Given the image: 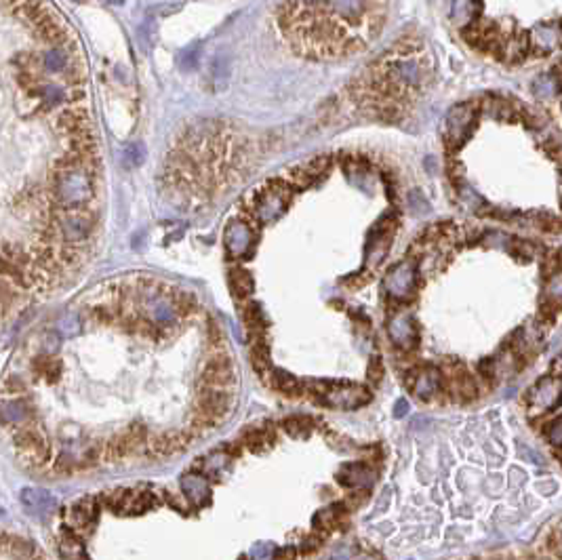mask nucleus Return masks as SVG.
<instances>
[{
  "label": "nucleus",
  "mask_w": 562,
  "mask_h": 560,
  "mask_svg": "<svg viewBox=\"0 0 562 560\" xmlns=\"http://www.w3.org/2000/svg\"><path fill=\"white\" fill-rule=\"evenodd\" d=\"M390 0H282L276 25L310 59H339L366 49L385 28Z\"/></svg>",
  "instance_id": "nucleus-1"
},
{
  "label": "nucleus",
  "mask_w": 562,
  "mask_h": 560,
  "mask_svg": "<svg viewBox=\"0 0 562 560\" xmlns=\"http://www.w3.org/2000/svg\"><path fill=\"white\" fill-rule=\"evenodd\" d=\"M196 409L203 411L205 415L213 417L220 424L232 409V394L225 388L203 386V390L198 392V398H196Z\"/></svg>",
  "instance_id": "nucleus-2"
},
{
  "label": "nucleus",
  "mask_w": 562,
  "mask_h": 560,
  "mask_svg": "<svg viewBox=\"0 0 562 560\" xmlns=\"http://www.w3.org/2000/svg\"><path fill=\"white\" fill-rule=\"evenodd\" d=\"M201 383L207 386V388H225L227 390L234 383V364H232V360L224 354L213 356L203 369Z\"/></svg>",
  "instance_id": "nucleus-3"
},
{
  "label": "nucleus",
  "mask_w": 562,
  "mask_h": 560,
  "mask_svg": "<svg viewBox=\"0 0 562 560\" xmlns=\"http://www.w3.org/2000/svg\"><path fill=\"white\" fill-rule=\"evenodd\" d=\"M415 280V266L411 261H402L398 266H394L388 276H385V289L390 295L394 297H405Z\"/></svg>",
  "instance_id": "nucleus-4"
},
{
  "label": "nucleus",
  "mask_w": 562,
  "mask_h": 560,
  "mask_svg": "<svg viewBox=\"0 0 562 560\" xmlns=\"http://www.w3.org/2000/svg\"><path fill=\"white\" fill-rule=\"evenodd\" d=\"M190 441H192L190 430L188 432H165V434H156L148 439V447L156 455H175L188 448Z\"/></svg>",
  "instance_id": "nucleus-5"
},
{
  "label": "nucleus",
  "mask_w": 562,
  "mask_h": 560,
  "mask_svg": "<svg viewBox=\"0 0 562 560\" xmlns=\"http://www.w3.org/2000/svg\"><path fill=\"white\" fill-rule=\"evenodd\" d=\"M531 403L539 409H556L562 403V381L561 379H544L533 390Z\"/></svg>",
  "instance_id": "nucleus-6"
},
{
  "label": "nucleus",
  "mask_w": 562,
  "mask_h": 560,
  "mask_svg": "<svg viewBox=\"0 0 562 560\" xmlns=\"http://www.w3.org/2000/svg\"><path fill=\"white\" fill-rule=\"evenodd\" d=\"M329 396V403L335 405V407H341V409H356L358 405L366 403L369 396L362 388L358 386H343V388H337L333 392L327 394Z\"/></svg>",
  "instance_id": "nucleus-7"
},
{
  "label": "nucleus",
  "mask_w": 562,
  "mask_h": 560,
  "mask_svg": "<svg viewBox=\"0 0 562 560\" xmlns=\"http://www.w3.org/2000/svg\"><path fill=\"white\" fill-rule=\"evenodd\" d=\"M388 331H390V337H392V341H394L396 345H400V347L413 345V339H415V327H413V321H411L409 314H405V312L396 314V316L390 321Z\"/></svg>",
  "instance_id": "nucleus-8"
},
{
  "label": "nucleus",
  "mask_w": 562,
  "mask_h": 560,
  "mask_svg": "<svg viewBox=\"0 0 562 560\" xmlns=\"http://www.w3.org/2000/svg\"><path fill=\"white\" fill-rule=\"evenodd\" d=\"M34 30L38 32V38H40V40L53 44V47L64 44V42L68 40V32H66V28H64L53 15L44 17L38 25H34Z\"/></svg>",
  "instance_id": "nucleus-9"
},
{
  "label": "nucleus",
  "mask_w": 562,
  "mask_h": 560,
  "mask_svg": "<svg viewBox=\"0 0 562 560\" xmlns=\"http://www.w3.org/2000/svg\"><path fill=\"white\" fill-rule=\"evenodd\" d=\"M55 126H57L61 133H68V135L87 129V126H89L87 110H83V108H68V110H64V112L57 116Z\"/></svg>",
  "instance_id": "nucleus-10"
},
{
  "label": "nucleus",
  "mask_w": 562,
  "mask_h": 560,
  "mask_svg": "<svg viewBox=\"0 0 562 560\" xmlns=\"http://www.w3.org/2000/svg\"><path fill=\"white\" fill-rule=\"evenodd\" d=\"M97 516V499L93 497H85L78 499L72 508V518L76 520L78 527H87L89 523H93Z\"/></svg>",
  "instance_id": "nucleus-11"
},
{
  "label": "nucleus",
  "mask_w": 562,
  "mask_h": 560,
  "mask_svg": "<svg viewBox=\"0 0 562 560\" xmlns=\"http://www.w3.org/2000/svg\"><path fill=\"white\" fill-rule=\"evenodd\" d=\"M373 480V474L360 465V463H352V465H345L343 472L339 474V482L341 484H347V487H356V484H369Z\"/></svg>",
  "instance_id": "nucleus-12"
},
{
  "label": "nucleus",
  "mask_w": 562,
  "mask_h": 560,
  "mask_svg": "<svg viewBox=\"0 0 562 560\" xmlns=\"http://www.w3.org/2000/svg\"><path fill=\"white\" fill-rule=\"evenodd\" d=\"M32 369L44 377L47 381H57L59 375H61V362L57 358H51V356H38L34 362H32Z\"/></svg>",
  "instance_id": "nucleus-13"
},
{
  "label": "nucleus",
  "mask_w": 562,
  "mask_h": 560,
  "mask_svg": "<svg viewBox=\"0 0 562 560\" xmlns=\"http://www.w3.org/2000/svg\"><path fill=\"white\" fill-rule=\"evenodd\" d=\"M438 388V373L434 369H428L426 373H422L417 377V383H415V394L419 398H430Z\"/></svg>",
  "instance_id": "nucleus-14"
},
{
  "label": "nucleus",
  "mask_w": 562,
  "mask_h": 560,
  "mask_svg": "<svg viewBox=\"0 0 562 560\" xmlns=\"http://www.w3.org/2000/svg\"><path fill=\"white\" fill-rule=\"evenodd\" d=\"M229 282H232L234 295H238V297H246L249 293H253V278L244 270H234L229 274Z\"/></svg>",
  "instance_id": "nucleus-15"
},
{
  "label": "nucleus",
  "mask_w": 562,
  "mask_h": 560,
  "mask_svg": "<svg viewBox=\"0 0 562 560\" xmlns=\"http://www.w3.org/2000/svg\"><path fill=\"white\" fill-rule=\"evenodd\" d=\"M173 302H175V310H177V314H181V316H190V314H194L196 308H198V299H196V295L190 293V291H179V293H175V295H173Z\"/></svg>",
  "instance_id": "nucleus-16"
},
{
  "label": "nucleus",
  "mask_w": 562,
  "mask_h": 560,
  "mask_svg": "<svg viewBox=\"0 0 562 560\" xmlns=\"http://www.w3.org/2000/svg\"><path fill=\"white\" fill-rule=\"evenodd\" d=\"M28 415V407L21 403V400H13V403H6L0 411V417L2 422L6 424H15V422H21L23 417Z\"/></svg>",
  "instance_id": "nucleus-17"
},
{
  "label": "nucleus",
  "mask_w": 562,
  "mask_h": 560,
  "mask_svg": "<svg viewBox=\"0 0 562 560\" xmlns=\"http://www.w3.org/2000/svg\"><path fill=\"white\" fill-rule=\"evenodd\" d=\"M44 66L49 70H53V72H59V70H64L68 66V55L64 51H59V49H53V51H49L44 55Z\"/></svg>",
  "instance_id": "nucleus-18"
},
{
  "label": "nucleus",
  "mask_w": 562,
  "mask_h": 560,
  "mask_svg": "<svg viewBox=\"0 0 562 560\" xmlns=\"http://www.w3.org/2000/svg\"><path fill=\"white\" fill-rule=\"evenodd\" d=\"M274 383H276V388H280V390L287 392V394L297 392V379H295L293 375L285 373V371H276V373H274Z\"/></svg>",
  "instance_id": "nucleus-19"
},
{
  "label": "nucleus",
  "mask_w": 562,
  "mask_h": 560,
  "mask_svg": "<svg viewBox=\"0 0 562 560\" xmlns=\"http://www.w3.org/2000/svg\"><path fill=\"white\" fill-rule=\"evenodd\" d=\"M55 257H57V263L59 266H78L80 263V253L72 244L64 246Z\"/></svg>",
  "instance_id": "nucleus-20"
},
{
  "label": "nucleus",
  "mask_w": 562,
  "mask_h": 560,
  "mask_svg": "<svg viewBox=\"0 0 562 560\" xmlns=\"http://www.w3.org/2000/svg\"><path fill=\"white\" fill-rule=\"evenodd\" d=\"M251 358H253L255 369H259V371H263V369L270 364V354H268L265 345H261V343L253 345V350H251Z\"/></svg>",
  "instance_id": "nucleus-21"
},
{
  "label": "nucleus",
  "mask_w": 562,
  "mask_h": 560,
  "mask_svg": "<svg viewBox=\"0 0 562 560\" xmlns=\"http://www.w3.org/2000/svg\"><path fill=\"white\" fill-rule=\"evenodd\" d=\"M143 148L139 145V143H135V145H128L126 148V152H124V158H126V165L128 167H139L141 162H143Z\"/></svg>",
  "instance_id": "nucleus-22"
},
{
  "label": "nucleus",
  "mask_w": 562,
  "mask_h": 560,
  "mask_svg": "<svg viewBox=\"0 0 562 560\" xmlns=\"http://www.w3.org/2000/svg\"><path fill=\"white\" fill-rule=\"evenodd\" d=\"M285 430H287L289 434H295V436H297V434L310 430V422L304 419V417H293V419H287V422H285Z\"/></svg>",
  "instance_id": "nucleus-23"
},
{
  "label": "nucleus",
  "mask_w": 562,
  "mask_h": 560,
  "mask_svg": "<svg viewBox=\"0 0 562 560\" xmlns=\"http://www.w3.org/2000/svg\"><path fill=\"white\" fill-rule=\"evenodd\" d=\"M4 392L6 394H23L25 392V383L17 375H8L4 379Z\"/></svg>",
  "instance_id": "nucleus-24"
},
{
  "label": "nucleus",
  "mask_w": 562,
  "mask_h": 560,
  "mask_svg": "<svg viewBox=\"0 0 562 560\" xmlns=\"http://www.w3.org/2000/svg\"><path fill=\"white\" fill-rule=\"evenodd\" d=\"M93 312H95L97 323H102V325H112L114 321H116V316H118L114 308H106V306H97Z\"/></svg>",
  "instance_id": "nucleus-25"
},
{
  "label": "nucleus",
  "mask_w": 562,
  "mask_h": 560,
  "mask_svg": "<svg viewBox=\"0 0 562 560\" xmlns=\"http://www.w3.org/2000/svg\"><path fill=\"white\" fill-rule=\"evenodd\" d=\"M548 297L562 302V274H556L550 282H548Z\"/></svg>",
  "instance_id": "nucleus-26"
},
{
  "label": "nucleus",
  "mask_w": 562,
  "mask_h": 560,
  "mask_svg": "<svg viewBox=\"0 0 562 560\" xmlns=\"http://www.w3.org/2000/svg\"><path fill=\"white\" fill-rule=\"evenodd\" d=\"M548 439H550V443H552L554 447H562V417H558V419L552 424V428H550V432H548Z\"/></svg>",
  "instance_id": "nucleus-27"
},
{
  "label": "nucleus",
  "mask_w": 562,
  "mask_h": 560,
  "mask_svg": "<svg viewBox=\"0 0 562 560\" xmlns=\"http://www.w3.org/2000/svg\"><path fill=\"white\" fill-rule=\"evenodd\" d=\"M72 467H74V461H72V457L66 455V453L55 461V472H57V474H68V472H72Z\"/></svg>",
  "instance_id": "nucleus-28"
},
{
  "label": "nucleus",
  "mask_w": 562,
  "mask_h": 560,
  "mask_svg": "<svg viewBox=\"0 0 562 560\" xmlns=\"http://www.w3.org/2000/svg\"><path fill=\"white\" fill-rule=\"evenodd\" d=\"M409 201H411V205H413V207H419V209H417V215H419V213H426V211H430V205H428V201H424V196H422L419 192H411Z\"/></svg>",
  "instance_id": "nucleus-29"
},
{
  "label": "nucleus",
  "mask_w": 562,
  "mask_h": 560,
  "mask_svg": "<svg viewBox=\"0 0 562 560\" xmlns=\"http://www.w3.org/2000/svg\"><path fill=\"white\" fill-rule=\"evenodd\" d=\"M407 411H409V405H407V400H398V403H396V407H394V415L400 419V417H405V415H407Z\"/></svg>",
  "instance_id": "nucleus-30"
},
{
  "label": "nucleus",
  "mask_w": 562,
  "mask_h": 560,
  "mask_svg": "<svg viewBox=\"0 0 562 560\" xmlns=\"http://www.w3.org/2000/svg\"><path fill=\"white\" fill-rule=\"evenodd\" d=\"M388 501H390V489H385V491H383L381 504H379V506H375V510H377V512H383V510H385V506H388Z\"/></svg>",
  "instance_id": "nucleus-31"
},
{
  "label": "nucleus",
  "mask_w": 562,
  "mask_h": 560,
  "mask_svg": "<svg viewBox=\"0 0 562 560\" xmlns=\"http://www.w3.org/2000/svg\"><path fill=\"white\" fill-rule=\"evenodd\" d=\"M6 2H11V4L15 6V4H19V2H25V0H6Z\"/></svg>",
  "instance_id": "nucleus-32"
},
{
  "label": "nucleus",
  "mask_w": 562,
  "mask_h": 560,
  "mask_svg": "<svg viewBox=\"0 0 562 560\" xmlns=\"http://www.w3.org/2000/svg\"><path fill=\"white\" fill-rule=\"evenodd\" d=\"M74 2H83V0H74Z\"/></svg>",
  "instance_id": "nucleus-33"
},
{
  "label": "nucleus",
  "mask_w": 562,
  "mask_h": 560,
  "mask_svg": "<svg viewBox=\"0 0 562 560\" xmlns=\"http://www.w3.org/2000/svg\"><path fill=\"white\" fill-rule=\"evenodd\" d=\"M561 542H562V529H561Z\"/></svg>",
  "instance_id": "nucleus-34"
}]
</instances>
